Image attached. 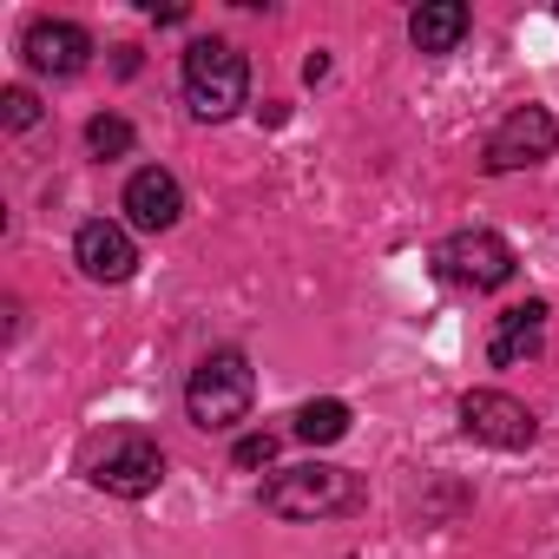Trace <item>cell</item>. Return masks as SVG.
Listing matches in <instances>:
<instances>
[{"label": "cell", "instance_id": "4", "mask_svg": "<svg viewBox=\"0 0 559 559\" xmlns=\"http://www.w3.org/2000/svg\"><path fill=\"white\" fill-rule=\"evenodd\" d=\"M435 270L461 290H500L513 276V243L500 230H461V237H448L435 250Z\"/></svg>", "mask_w": 559, "mask_h": 559}, {"label": "cell", "instance_id": "12", "mask_svg": "<svg viewBox=\"0 0 559 559\" xmlns=\"http://www.w3.org/2000/svg\"><path fill=\"white\" fill-rule=\"evenodd\" d=\"M461 34H467V8H461V0H428V8H415V21H408V40L421 53H454Z\"/></svg>", "mask_w": 559, "mask_h": 559}, {"label": "cell", "instance_id": "15", "mask_svg": "<svg viewBox=\"0 0 559 559\" xmlns=\"http://www.w3.org/2000/svg\"><path fill=\"white\" fill-rule=\"evenodd\" d=\"M0 119H8V132H27L40 119V99L27 86H8V93H0Z\"/></svg>", "mask_w": 559, "mask_h": 559}, {"label": "cell", "instance_id": "10", "mask_svg": "<svg viewBox=\"0 0 559 559\" xmlns=\"http://www.w3.org/2000/svg\"><path fill=\"white\" fill-rule=\"evenodd\" d=\"M126 217H132L139 230H171V224L185 217V191H178V178L158 171V165L132 171V185H126Z\"/></svg>", "mask_w": 559, "mask_h": 559}, {"label": "cell", "instance_id": "14", "mask_svg": "<svg viewBox=\"0 0 559 559\" xmlns=\"http://www.w3.org/2000/svg\"><path fill=\"white\" fill-rule=\"evenodd\" d=\"M86 145H93L99 158H126V152H132V126H126L119 112H99V119L86 126Z\"/></svg>", "mask_w": 559, "mask_h": 559}, {"label": "cell", "instance_id": "2", "mask_svg": "<svg viewBox=\"0 0 559 559\" xmlns=\"http://www.w3.org/2000/svg\"><path fill=\"white\" fill-rule=\"evenodd\" d=\"M243 93H250V67H243V53L230 40H198L185 53V106H191V119L217 126V119H230L243 106Z\"/></svg>", "mask_w": 559, "mask_h": 559}, {"label": "cell", "instance_id": "17", "mask_svg": "<svg viewBox=\"0 0 559 559\" xmlns=\"http://www.w3.org/2000/svg\"><path fill=\"white\" fill-rule=\"evenodd\" d=\"M304 80H310V86L330 80V53H310V60H304Z\"/></svg>", "mask_w": 559, "mask_h": 559}, {"label": "cell", "instance_id": "11", "mask_svg": "<svg viewBox=\"0 0 559 559\" xmlns=\"http://www.w3.org/2000/svg\"><path fill=\"white\" fill-rule=\"evenodd\" d=\"M539 336H546V304L533 297V304H513L500 323H493V343H487V362L493 369H507V362H520V356H533L539 349Z\"/></svg>", "mask_w": 559, "mask_h": 559}, {"label": "cell", "instance_id": "7", "mask_svg": "<svg viewBox=\"0 0 559 559\" xmlns=\"http://www.w3.org/2000/svg\"><path fill=\"white\" fill-rule=\"evenodd\" d=\"M461 428L474 441H487V448H533V435H539V421L526 415V402H513L500 389H474L461 402Z\"/></svg>", "mask_w": 559, "mask_h": 559}, {"label": "cell", "instance_id": "5", "mask_svg": "<svg viewBox=\"0 0 559 559\" xmlns=\"http://www.w3.org/2000/svg\"><path fill=\"white\" fill-rule=\"evenodd\" d=\"M552 145H559L552 112H546V106H513V112L493 126V139H487V171H526V165L552 158Z\"/></svg>", "mask_w": 559, "mask_h": 559}, {"label": "cell", "instance_id": "8", "mask_svg": "<svg viewBox=\"0 0 559 559\" xmlns=\"http://www.w3.org/2000/svg\"><path fill=\"white\" fill-rule=\"evenodd\" d=\"M21 53H27V67H34V73L73 80V73H86V60H93V34H86V27H73V21H34V27H27V40H21Z\"/></svg>", "mask_w": 559, "mask_h": 559}, {"label": "cell", "instance_id": "16", "mask_svg": "<svg viewBox=\"0 0 559 559\" xmlns=\"http://www.w3.org/2000/svg\"><path fill=\"white\" fill-rule=\"evenodd\" d=\"M270 461H276V435H270V428L237 441V467H270Z\"/></svg>", "mask_w": 559, "mask_h": 559}, {"label": "cell", "instance_id": "3", "mask_svg": "<svg viewBox=\"0 0 559 559\" xmlns=\"http://www.w3.org/2000/svg\"><path fill=\"white\" fill-rule=\"evenodd\" d=\"M263 507L284 513V520H330V513H349V507H356V474H349V467H330V461L284 467V474H270Z\"/></svg>", "mask_w": 559, "mask_h": 559}, {"label": "cell", "instance_id": "1", "mask_svg": "<svg viewBox=\"0 0 559 559\" xmlns=\"http://www.w3.org/2000/svg\"><path fill=\"white\" fill-rule=\"evenodd\" d=\"M250 395H257L250 362H243L237 349H211V356L191 369V382H185V415H191L204 435H224V428H237V421L250 415Z\"/></svg>", "mask_w": 559, "mask_h": 559}, {"label": "cell", "instance_id": "9", "mask_svg": "<svg viewBox=\"0 0 559 559\" xmlns=\"http://www.w3.org/2000/svg\"><path fill=\"white\" fill-rule=\"evenodd\" d=\"M73 263L93 276V284H126V276L139 270L132 230H126V224H106V217L80 224V237H73Z\"/></svg>", "mask_w": 559, "mask_h": 559}, {"label": "cell", "instance_id": "13", "mask_svg": "<svg viewBox=\"0 0 559 559\" xmlns=\"http://www.w3.org/2000/svg\"><path fill=\"white\" fill-rule=\"evenodd\" d=\"M343 435H349V408H343V402H304V408H297V441L330 448V441H343Z\"/></svg>", "mask_w": 559, "mask_h": 559}, {"label": "cell", "instance_id": "6", "mask_svg": "<svg viewBox=\"0 0 559 559\" xmlns=\"http://www.w3.org/2000/svg\"><path fill=\"white\" fill-rule=\"evenodd\" d=\"M93 480H99L106 493H119V500H145V493L165 480V454H158V441H145V435H112L106 454L93 461Z\"/></svg>", "mask_w": 559, "mask_h": 559}]
</instances>
